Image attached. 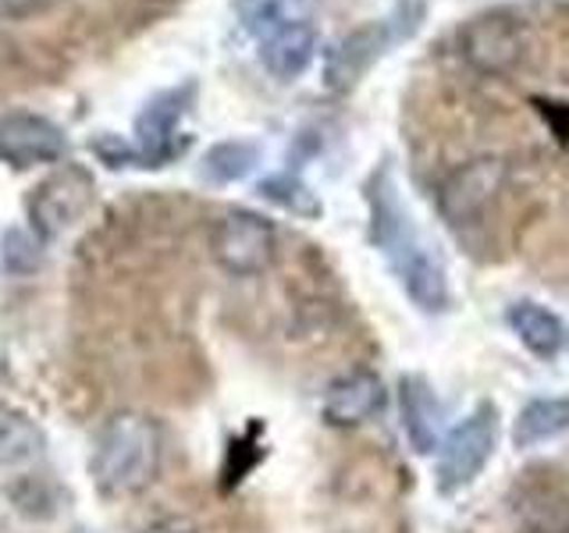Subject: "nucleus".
Segmentation results:
<instances>
[{
  "label": "nucleus",
  "instance_id": "1",
  "mask_svg": "<svg viewBox=\"0 0 569 533\" xmlns=\"http://www.w3.org/2000/svg\"><path fill=\"white\" fill-rule=\"evenodd\" d=\"M370 207H373V239L385 249V257L396 266L406 292L427 313H441L449 306V281L445 266L438 263L435 249L420 239V231L409 221V213L399 200V189L388 174H378L370 185Z\"/></svg>",
  "mask_w": 569,
  "mask_h": 533
},
{
  "label": "nucleus",
  "instance_id": "2",
  "mask_svg": "<svg viewBox=\"0 0 569 533\" xmlns=\"http://www.w3.org/2000/svg\"><path fill=\"white\" fill-rule=\"evenodd\" d=\"M89 473L107 497L147 491L160 473V426L142 413H114L97 434Z\"/></svg>",
  "mask_w": 569,
  "mask_h": 533
},
{
  "label": "nucleus",
  "instance_id": "3",
  "mask_svg": "<svg viewBox=\"0 0 569 533\" xmlns=\"http://www.w3.org/2000/svg\"><path fill=\"white\" fill-rule=\"evenodd\" d=\"M278 231L253 210H228L210 228V257L236 278H257L274 263Z\"/></svg>",
  "mask_w": 569,
  "mask_h": 533
},
{
  "label": "nucleus",
  "instance_id": "4",
  "mask_svg": "<svg viewBox=\"0 0 569 533\" xmlns=\"http://www.w3.org/2000/svg\"><path fill=\"white\" fill-rule=\"evenodd\" d=\"M97 200V182L82 164H64L47 174L29 195V221L40 239H61Z\"/></svg>",
  "mask_w": 569,
  "mask_h": 533
},
{
  "label": "nucleus",
  "instance_id": "5",
  "mask_svg": "<svg viewBox=\"0 0 569 533\" xmlns=\"http://www.w3.org/2000/svg\"><path fill=\"white\" fill-rule=\"evenodd\" d=\"M506 185V164L495 157L485 160H470V164L456 168L441 185V218L449 221V228L467 231L480 228L488 218V210L495 207L498 192Z\"/></svg>",
  "mask_w": 569,
  "mask_h": 533
},
{
  "label": "nucleus",
  "instance_id": "6",
  "mask_svg": "<svg viewBox=\"0 0 569 533\" xmlns=\"http://www.w3.org/2000/svg\"><path fill=\"white\" fill-rule=\"evenodd\" d=\"M495 441H498V416L491 405H480L473 416H467L445 438L438 459V487L445 494H452L459 487H467L470 480H477L495 452Z\"/></svg>",
  "mask_w": 569,
  "mask_h": 533
},
{
  "label": "nucleus",
  "instance_id": "7",
  "mask_svg": "<svg viewBox=\"0 0 569 533\" xmlns=\"http://www.w3.org/2000/svg\"><path fill=\"white\" fill-rule=\"evenodd\" d=\"M509 512L520 533H569V480L556 470L523 473L509 494Z\"/></svg>",
  "mask_w": 569,
  "mask_h": 533
},
{
  "label": "nucleus",
  "instance_id": "8",
  "mask_svg": "<svg viewBox=\"0 0 569 533\" xmlns=\"http://www.w3.org/2000/svg\"><path fill=\"white\" fill-rule=\"evenodd\" d=\"M196 97V86H174L164 89V93L150 97L142 103V111L136 118V150L142 168H160L164 160H171L178 153V124L189 114Z\"/></svg>",
  "mask_w": 569,
  "mask_h": 533
},
{
  "label": "nucleus",
  "instance_id": "9",
  "mask_svg": "<svg viewBox=\"0 0 569 533\" xmlns=\"http://www.w3.org/2000/svg\"><path fill=\"white\" fill-rule=\"evenodd\" d=\"M64 150L68 139L50 118L32 111L0 114V164H8L14 171L58 164Z\"/></svg>",
  "mask_w": 569,
  "mask_h": 533
},
{
  "label": "nucleus",
  "instance_id": "10",
  "mask_svg": "<svg viewBox=\"0 0 569 533\" xmlns=\"http://www.w3.org/2000/svg\"><path fill=\"white\" fill-rule=\"evenodd\" d=\"M462 50L485 71H509L527 53V29L509 11H488L462 29Z\"/></svg>",
  "mask_w": 569,
  "mask_h": 533
},
{
  "label": "nucleus",
  "instance_id": "11",
  "mask_svg": "<svg viewBox=\"0 0 569 533\" xmlns=\"http://www.w3.org/2000/svg\"><path fill=\"white\" fill-rule=\"evenodd\" d=\"M388 47H391V29L381 22L349 32L346 40L328 53V68H325L328 89H335V93L352 89L373 64L385 58Z\"/></svg>",
  "mask_w": 569,
  "mask_h": 533
},
{
  "label": "nucleus",
  "instance_id": "12",
  "mask_svg": "<svg viewBox=\"0 0 569 533\" xmlns=\"http://www.w3.org/2000/svg\"><path fill=\"white\" fill-rule=\"evenodd\" d=\"M257 40H260L263 68L281 82L299 79L317 58V32L307 18H302V22H284V26L267 29Z\"/></svg>",
  "mask_w": 569,
  "mask_h": 533
},
{
  "label": "nucleus",
  "instance_id": "13",
  "mask_svg": "<svg viewBox=\"0 0 569 533\" xmlns=\"http://www.w3.org/2000/svg\"><path fill=\"white\" fill-rule=\"evenodd\" d=\"M385 405V384L378 373L352 370L338 378L325 395V420L331 426H360L370 416H378Z\"/></svg>",
  "mask_w": 569,
  "mask_h": 533
},
{
  "label": "nucleus",
  "instance_id": "14",
  "mask_svg": "<svg viewBox=\"0 0 569 533\" xmlns=\"http://www.w3.org/2000/svg\"><path fill=\"white\" fill-rule=\"evenodd\" d=\"M509 328L520 334V342L533 352V355H545V360H551V355H559L562 349V320L538 306V302H516V306L509 310Z\"/></svg>",
  "mask_w": 569,
  "mask_h": 533
},
{
  "label": "nucleus",
  "instance_id": "15",
  "mask_svg": "<svg viewBox=\"0 0 569 533\" xmlns=\"http://www.w3.org/2000/svg\"><path fill=\"white\" fill-rule=\"evenodd\" d=\"M402 416H406V431H409V441L417 444V452H431L438 444L441 413H438V402L431 395V388H427L423 381L409 378L402 384Z\"/></svg>",
  "mask_w": 569,
  "mask_h": 533
},
{
  "label": "nucleus",
  "instance_id": "16",
  "mask_svg": "<svg viewBox=\"0 0 569 533\" xmlns=\"http://www.w3.org/2000/svg\"><path fill=\"white\" fill-rule=\"evenodd\" d=\"M562 431H569V399H538L523 409L520 420H516L512 441L520 444V449H530V444L559 438Z\"/></svg>",
  "mask_w": 569,
  "mask_h": 533
},
{
  "label": "nucleus",
  "instance_id": "17",
  "mask_svg": "<svg viewBox=\"0 0 569 533\" xmlns=\"http://www.w3.org/2000/svg\"><path fill=\"white\" fill-rule=\"evenodd\" d=\"M43 452V434L26 413L0 405V466H22Z\"/></svg>",
  "mask_w": 569,
  "mask_h": 533
},
{
  "label": "nucleus",
  "instance_id": "18",
  "mask_svg": "<svg viewBox=\"0 0 569 533\" xmlns=\"http://www.w3.org/2000/svg\"><path fill=\"white\" fill-rule=\"evenodd\" d=\"M260 164V147L249 139H224L218 147H210L207 157H203V174L210 182H239L249 171Z\"/></svg>",
  "mask_w": 569,
  "mask_h": 533
},
{
  "label": "nucleus",
  "instance_id": "19",
  "mask_svg": "<svg viewBox=\"0 0 569 533\" xmlns=\"http://www.w3.org/2000/svg\"><path fill=\"white\" fill-rule=\"evenodd\" d=\"M310 0H242V18L257 36L284 22H302Z\"/></svg>",
  "mask_w": 569,
  "mask_h": 533
},
{
  "label": "nucleus",
  "instance_id": "20",
  "mask_svg": "<svg viewBox=\"0 0 569 533\" xmlns=\"http://www.w3.org/2000/svg\"><path fill=\"white\" fill-rule=\"evenodd\" d=\"M260 192L267 195V200H274V203H281L284 210H292V213H313L320 210L317 207V200L310 195V189L299 182V178H292V174H274V178H267V182L260 185Z\"/></svg>",
  "mask_w": 569,
  "mask_h": 533
},
{
  "label": "nucleus",
  "instance_id": "21",
  "mask_svg": "<svg viewBox=\"0 0 569 533\" xmlns=\"http://www.w3.org/2000/svg\"><path fill=\"white\" fill-rule=\"evenodd\" d=\"M43 0H0V22H18V18H29Z\"/></svg>",
  "mask_w": 569,
  "mask_h": 533
},
{
  "label": "nucleus",
  "instance_id": "22",
  "mask_svg": "<svg viewBox=\"0 0 569 533\" xmlns=\"http://www.w3.org/2000/svg\"><path fill=\"white\" fill-rule=\"evenodd\" d=\"M142 533H189V530H182V526H174V523H157V526H147Z\"/></svg>",
  "mask_w": 569,
  "mask_h": 533
}]
</instances>
